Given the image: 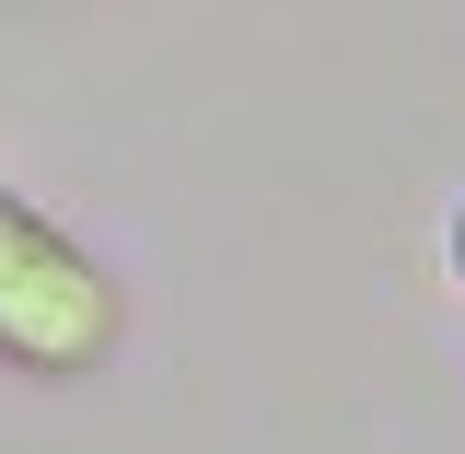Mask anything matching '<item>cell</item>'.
<instances>
[{
	"instance_id": "cell-2",
	"label": "cell",
	"mask_w": 465,
	"mask_h": 454,
	"mask_svg": "<svg viewBox=\"0 0 465 454\" xmlns=\"http://www.w3.org/2000/svg\"><path fill=\"white\" fill-rule=\"evenodd\" d=\"M454 280H465V210H454Z\"/></svg>"
},
{
	"instance_id": "cell-1",
	"label": "cell",
	"mask_w": 465,
	"mask_h": 454,
	"mask_svg": "<svg viewBox=\"0 0 465 454\" xmlns=\"http://www.w3.org/2000/svg\"><path fill=\"white\" fill-rule=\"evenodd\" d=\"M128 327L116 280L70 245V233L0 187V361L12 373H94Z\"/></svg>"
}]
</instances>
